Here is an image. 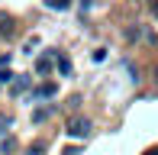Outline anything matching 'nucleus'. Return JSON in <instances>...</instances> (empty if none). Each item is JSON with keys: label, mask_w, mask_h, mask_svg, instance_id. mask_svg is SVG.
I'll return each mask as SVG.
<instances>
[{"label": "nucleus", "mask_w": 158, "mask_h": 155, "mask_svg": "<svg viewBox=\"0 0 158 155\" xmlns=\"http://www.w3.org/2000/svg\"><path fill=\"white\" fill-rule=\"evenodd\" d=\"M13 26H16V19H13L6 10H0V39H10L13 36Z\"/></svg>", "instance_id": "nucleus-2"}, {"label": "nucleus", "mask_w": 158, "mask_h": 155, "mask_svg": "<svg viewBox=\"0 0 158 155\" xmlns=\"http://www.w3.org/2000/svg\"><path fill=\"white\" fill-rule=\"evenodd\" d=\"M13 78H16V74H10V71H0V84H10Z\"/></svg>", "instance_id": "nucleus-12"}, {"label": "nucleus", "mask_w": 158, "mask_h": 155, "mask_svg": "<svg viewBox=\"0 0 158 155\" xmlns=\"http://www.w3.org/2000/svg\"><path fill=\"white\" fill-rule=\"evenodd\" d=\"M64 155H77V149H64Z\"/></svg>", "instance_id": "nucleus-14"}, {"label": "nucleus", "mask_w": 158, "mask_h": 155, "mask_svg": "<svg viewBox=\"0 0 158 155\" xmlns=\"http://www.w3.org/2000/svg\"><path fill=\"white\" fill-rule=\"evenodd\" d=\"M142 36H145V26H135V29H129V32H126V39H129V42H132V39H142Z\"/></svg>", "instance_id": "nucleus-8"}, {"label": "nucleus", "mask_w": 158, "mask_h": 155, "mask_svg": "<svg viewBox=\"0 0 158 155\" xmlns=\"http://www.w3.org/2000/svg\"><path fill=\"white\" fill-rule=\"evenodd\" d=\"M42 3H45L48 10H68V6H71V0H42Z\"/></svg>", "instance_id": "nucleus-6"}, {"label": "nucleus", "mask_w": 158, "mask_h": 155, "mask_svg": "<svg viewBox=\"0 0 158 155\" xmlns=\"http://www.w3.org/2000/svg\"><path fill=\"white\" fill-rule=\"evenodd\" d=\"M42 152H45V145L35 142V145H29V152H26V155H42Z\"/></svg>", "instance_id": "nucleus-11"}, {"label": "nucleus", "mask_w": 158, "mask_h": 155, "mask_svg": "<svg viewBox=\"0 0 158 155\" xmlns=\"http://www.w3.org/2000/svg\"><path fill=\"white\" fill-rule=\"evenodd\" d=\"M152 10H155V13H158V0H152Z\"/></svg>", "instance_id": "nucleus-15"}, {"label": "nucleus", "mask_w": 158, "mask_h": 155, "mask_svg": "<svg viewBox=\"0 0 158 155\" xmlns=\"http://www.w3.org/2000/svg\"><path fill=\"white\" fill-rule=\"evenodd\" d=\"M35 45H39V39H35V36H32V39H26L23 52H26V55H32V52H35Z\"/></svg>", "instance_id": "nucleus-9"}, {"label": "nucleus", "mask_w": 158, "mask_h": 155, "mask_svg": "<svg viewBox=\"0 0 158 155\" xmlns=\"http://www.w3.org/2000/svg\"><path fill=\"white\" fill-rule=\"evenodd\" d=\"M29 87V74H19V81H13V94H23Z\"/></svg>", "instance_id": "nucleus-5"}, {"label": "nucleus", "mask_w": 158, "mask_h": 155, "mask_svg": "<svg viewBox=\"0 0 158 155\" xmlns=\"http://www.w3.org/2000/svg\"><path fill=\"white\" fill-rule=\"evenodd\" d=\"M48 113H52L48 107H45V110H35V113H32V119H35V123H42V119H48Z\"/></svg>", "instance_id": "nucleus-10"}, {"label": "nucleus", "mask_w": 158, "mask_h": 155, "mask_svg": "<svg viewBox=\"0 0 158 155\" xmlns=\"http://www.w3.org/2000/svg\"><path fill=\"white\" fill-rule=\"evenodd\" d=\"M55 65H58V74H71V61L64 55H58V52H55Z\"/></svg>", "instance_id": "nucleus-4"}, {"label": "nucleus", "mask_w": 158, "mask_h": 155, "mask_svg": "<svg viewBox=\"0 0 158 155\" xmlns=\"http://www.w3.org/2000/svg\"><path fill=\"white\" fill-rule=\"evenodd\" d=\"M52 61H55V52L52 55H39L35 58V74H48L52 71Z\"/></svg>", "instance_id": "nucleus-3"}, {"label": "nucleus", "mask_w": 158, "mask_h": 155, "mask_svg": "<svg viewBox=\"0 0 158 155\" xmlns=\"http://www.w3.org/2000/svg\"><path fill=\"white\" fill-rule=\"evenodd\" d=\"M55 90H58V87H55V84H42V87L35 90L32 97H55Z\"/></svg>", "instance_id": "nucleus-7"}, {"label": "nucleus", "mask_w": 158, "mask_h": 155, "mask_svg": "<svg viewBox=\"0 0 158 155\" xmlns=\"http://www.w3.org/2000/svg\"><path fill=\"white\" fill-rule=\"evenodd\" d=\"M64 132H68L71 139H87V136H90V119H87V116H74V119H68Z\"/></svg>", "instance_id": "nucleus-1"}, {"label": "nucleus", "mask_w": 158, "mask_h": 155, "mask_svg": "<svg viewBox=\"0 0 158 155\" xmlns=\"http://www.w3.org/2000/svg\"><path fill=\"white\" fill-rule=\"evenodd\" d=\"M145 155H158V145H152V149H148V152H145Z\"/></svg>", "instance_id": "nucleus-13"}]
</instances>
